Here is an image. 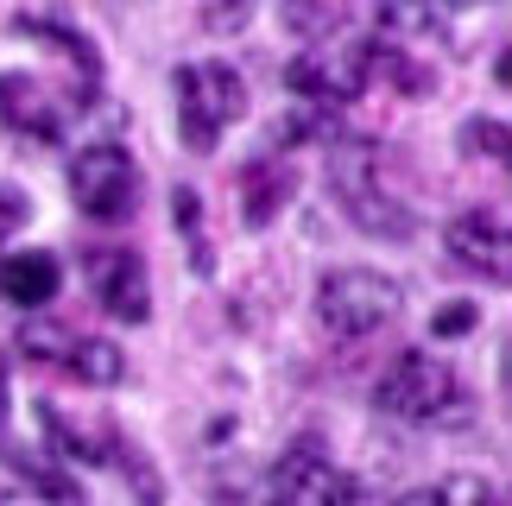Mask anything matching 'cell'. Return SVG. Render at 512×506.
Returning a JSON list of instances; mask_svg holds the SVG:
<instances>
[{
    "instance_id": "obj_1",
    "label": "cell",
    "mask_w": 512,
    "mask_h": 506,
    "mask_svg": "<svg viewBox=\"0 0 512 506\" xmlns=\"http://www.w3.org/2000/svg\"><path fill=\"white\" fill-rule=\"evenodd\" d=\"M329 190H336L342 216L361 228V235H380V241L411 235V209L386 190V152L373 140H336L329 146Z\"/></svg>"
},
{
    "instance_id": "obj_2",
    "label": "cell",
    "mask_w": 512,
    "mask_h": 506,
    "mask_svg": "<svg viewBox=\"0 0 512 506\" xmlns=\"http://www.w3.org/2000/svg\"><path fill=\"white\" fill-rule=\"evenodd\" d=\"M241 114H247V83L228 64L203 57V64L177 70V127H184L190 152H209L234 121H241Z\"/></svg>"
},
{
    "instance_id": "obj_3",
    "label": "cell",
    "mask_w": 512,
    "mask_h": 506,
    "mask_svg": "<svg viewBox=\"0 0 512 506\" xmlns=\"http://www.w3.org/2000/svg\"><path fill=\"white\" fill-rule=\"evenodd\" d=\"M317 317H323L329 336L361 342V336H373V329H386L399 317V279H386V272H373V266L329 272L317 285Z\"/></svg>"
},
{
    "instance_id": "obj_4",
    "label": "cell",
    "mask_w": 512,
    "mask_h": 506,
    "mask_svg": "<svg viewBox=\"0 0 512 506\" xmlns=\"http://www.w3.org/2000/svg\"><path fill=\"white\" fill-rule=\"evenodd\" d=\"M373 57H380V45H367V38H336V45L323 38L317 51H304V57L285 64V89L298 95V102L342 108L373 83Z\"/></svg>"
},
{
    "instance_id": "obj_5",
    "label": "cell",
    "mask_w": 512,
    "mask_h": 506,
    "mask_svg": "<svg viewBox=\"0 0 512 506\" xmlns=\"http://www.w3.org/2000/svg\"><path fill=\"white\" fill-rule=\"evenodd\" d=\"M70 197L89 222H127L133 203H140V165H133L127 146L95 140L70 159Z\"/></svg>"
},
{
    "instance_id": "obj_6",
    "label": "cell",
    "mask_w": 512,
    "mask_h": 506,
    "mask_svg": "<svg viewBox=\"0 0 512 506\" xmlns=\"http://www.w3.org/2000/svg\"><path fill=\"white\" fill-rule=\"evenodd\" d=\"M373 405L399 424H430L443 405H456V374H449L443 355H424V348H405L399 361L380 374L373 386Z\"/></svg>"
},
{
    "instance_id": "obj_7",
    "label": "cell",
    "mask_w": 512,
    "mask_h": 506,
    "mask_svg": "<svg viewBox=\"0 0 512 506\" xmlns=\"http://www.w3.org/2000/svg\"><path fill=\"white\" fill-rule=\"evenodd\" d=\"M266 506H354V475L317 450H291L266 475Z\"/></svg>"
},
{
    "instance_id": "obj_8",
    "label": "cell",
    "mask_w": 512,
    "mask_h": 506,
    "mask_svg": "<svg viewBox=\"0 0 512 506\" xmlns=\"http://www.w3.org/2000/svg\"><path fill=\"white\" fill-rule=\"evenodd\" d=\"M83 272H89V291L108 317H121V323L152 317V279H146V260L133 247H95L83 260Z\"/></svg>"
},
{
    "instance_id": "obj_9",
    "label": "cell",
    "mask_w": 512,
    "mask_h": 506,
    "mask_svg": "<svg viewBox=\"0 0 512 506\" xmlns=\"http://www.w3.org/2000/svg\"><path fill=\"white\" fill-rule=\"evenodd\" d=\"M70 108L76 102H57V89L38 83V76H26V70L0 76V127L26 133V140H64Z\"/></svg>"
},
{
    "instance_id": "obj_10",
    "label": "cell",
    "mask_w": 512,
    "mask_h": 506,
    "mask_svg": "<svg viewBox=\"0 0 512 506\" xmlns=\"http://www.w3.org/2000/svg\"><path fill=\"white\" fill-rule=\"evenodd\" d=\"M449 253H456L462 272H481V279H506V222L494 209H468V216L449 222Z\"/></svg>"
},
{
    "instance_id": "obj_11",
    "label": "cell",
    "mask_w": 512,
    "mask_h": 506,
    "mask_svg": "<svg viewBox=\"0 0 512 506\" xmlns=\"http://www.w3.org/2000/svg\"><path fill=\"white\" fill-rule=\"evenodd\" d=\"M57 285H64V266H57V253H7V266H0V298L19 304V310H45L57 298Z\"/></svg>"
},
{
    "instance_id": "obj_12",
    "label": "cell",
    "mask_w": 512,
    "mask_h": 506,
    "mask_svg": "<svg viewBox=\"0 0 512 506\" xmlns=\"http://www.w3.org/2000/svg\"><path fill=\"white\" fill-rule=\"evenodd\" d=\"M64 367L83 386H114L127 374V355L114 342H102V336H70V348H64Z\"/></svg>"
},
{
    "instance_id": "obj_13",
    "label": "cell",
    "mask_w": 512,
    "mask_h": 506,
    "mask_svg": "<svg viewBox=\"0 0 512 506\" xmlns=\"http://www.w3.org/2000/svg\"><path fill=\"white\" fill-rule=\"evenodd\" d=\"M392 506H494V488H487L481 475H443V481H430V488L399 494Z\"/></svg>"
},
{
    "instance_id": "obj_14",
    "label": "cell",
    "mask_w": 512,
    "mask_h": 506,
    "mask_svg": "<svg viewBox=\"0 0 512 506\" xmlns=\"http://www.w3.org/2000/svg\"><path fill=\"white\" fill-rule=\"evenodd\" d=\"M285 197H291V178H285L279 165H253L247 171V222L253 228H266L272 216H279Z\"/></svg>"
},
{
    "instance_id": "obj_15",
    "label": "cell",
    "mask_w": 512,
    "mask_h": 506,
    "mask_svg": "<svg viewBox=\"0 0 512 506\" xmlns=\"http://www.w3.org/2000/svg\"><path fill=\"white\" fill-rule=\"evenodd\" d=\"M279 13H285V26L298 38H317V45L342 26V0H285Z\"/></svg>"
},
{
    "instance_id": "obj_16",
    "label": "cell",
    "mask_w": 512,
    "mask_h": 506,
    "mask_svg": "<svg viewBox=\"0 0 512 506\" xmlns=\"http://www.w3.org/2000/svg\"><path fill=\"white\" fill-rule=\"evenodd\" d=\"M19 348H26L32 361H57V355L70 348V336H64L57 323H26V329H19Z\"/></svg>"
},
{
    "instance_id": "obj_17",
    "label": "cell",
    "mask_w": 512,
    "mask_h": 506,
    "mask_svg": "<svg viewBox=\"0 0 512 506\" xmlns=\"http://www.w3.org/2000/svg\"><path fill=\"white\" fill-rule=\"evenodd\" d=\"M462 146L475 152V159H500V152H506V127L500 121H468L462 127Z\"/></svg>"
},
{
    "instance_id": "obj_18",
    "label": "cell",
    "mask_w": 512,
    "mask_h": 506,
    "mask_svg": "<svg viewBox=\"0 0 512 506\" xmlns=\"http://www.w3.org/2000/svg\"><path fill=\"white\" fill-rule=\"evenodd\" d=\"M32 216V203H26V190H13V184H0V247L13 241V228Z\"/></svg>"
},
{
    "instance_id": "obj_19",
    "label": "cell",
    "mask_w": 512,
    "mask_h": 506,
    "mask_svg": "<svg viewBox=\"0 0 512 506\" xmlns=\"http://www.w3.org/2000/svg\"><path fill=\"white\" fill-rule=\"evenodd\" d=\"M475 323H481L475 304H449V310H437V317H430V336H468Z\"/></svg>"
},
{
    "instance_id": "obj_20",
    "label": "cell",
    "mask_w": 512,
    "mask_h": 506,
    "mask_svg": "<svg viewBox=\"0 0 512 506\" xmlns=\"http://www.w3.org/2000/svg\"><path fill=\"white\" fill-rule=\"evenodd\" d=\"M7 412H13V374H7V355H0V443H7Z\"/></svg>"
},
{
    "instance_id": "obj_21",
    "label": "cell",
    "mask_w": 512,
    "mask_h": 506,
    "mask_svg": "<svg viewBox=\"0 0 512 506\" xmlns=\"http://www.w3.org/2000/svg\"><path fill=\"white\" fill-rule=\"evenodd\" d=\"M430 13H443V7H481V0H424Z\"/></svg>"
}]
</instances>
